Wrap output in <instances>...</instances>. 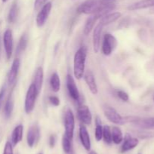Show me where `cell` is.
<instances>
[{
	"instance_id": "cell-1",
	"label": "cell",
	"mask_w": 154,
	"mask_h": 154,
	"mask_svg": "<svg viewBox=\"0 0 154 154\" xmlns=\"http://www.w3.org/2000/svg\"><path fill=\"white\" fill-rule=\"evenodd\" d=\"M115 8V5L111 2H103L102 0H86L84 2L80 5L78 8L79 14H99L102 16H105L107 14Z\"/></svg>"
},
{
	"instance_id": "cell-2",
	"label": "cell",
	"mask_w": 154,
	"mask_h": 154,
	"mask_svg": "<svg viewBox=\"0 0 154 154\" xmlns=\"http://www.w3.org/2000/svg\"><path fill=\"white\" fill-rule=\"evenodd\" d=\"M87 48L85 46H81L75 52L74 56V75L77 79L83 78L85 72V63L87 59Z\"/></svg>"
},
{
	"instance_id": "cell-3",
	"label": "cell",
	"mask_w": 154,
	"mask_h": 154,
	"mask_svg": "<svg viewBox=\"0 0 154 154\" xmlns=\"http://www.w3.org/2000/svg\"><path fill=\"white\" fill-rule=\"evenodd\" d=\"M38 96V94L34 85L32 83L26 91L25 102H24V110H25L26 114H29L33 111L35 105L36 98Z\"/></svg>"
},
{
	"instance_id": "cell-4",
	"label": "cell",
	"mask_w": 154,
	"mask_h": 154,
	"mask_svg": "<svg viewBox=\"0 0 154 154\" xmlns=\"http://www.w3.org/2000/svg\"><path fill=\"white\" fill-rule=\"evenodd\" d=\"M75 119L74 113L71 109H68L65 114V135L72 140L75 131Z\"/></svg>"
},
{
	"instance_id": "cell-5",
	"label": "cell",
	"mask_w": 154,
	"mask_h": 154,
	"mask_svg": "<svg viewBox=\"0 0 154 154\" xmlns=\"http://www.w3.org/2000/svg\"><path fill=\"white\" fill-rule=\"evenodd\" d=\"M104 114L105 117L108 119L112 123L116 125H123L126 123V118L123 117L118 113V112L113 107L106 106L103 108Z\"/></svg>"
},
{
	"instance_id": "cell-6",
	"label": "cell",
	"mask_w": 154,
	"mask_h": 154,
	"mask_svg": "<svg viewBox=\"0 0 154 154\" xmlns=\"http://www.w3.org/2000/svg\"><path fill=\"white\" fill-rule=\"evenodd\" d=\"M117 45V40L113 35L106 33L104 36L103 42L102 45V51L105 56L111 55L112 51L116 48Z\"/></svg>"
},
{
	"instance_id": "cell-7",
	"label": "cell",
	"mask_w": 154,
	"mask_h": 154,
	"mask_svg": "<svg viewBox=\"0 0 154 154\" xmlns=\"http://www.w3.org/2000/svg\"><path fill=\"white\" fill-rule=\"evenodd\" d=\"M51 9H52V3L50 2L45 3L42 6V8L38 13L37 17H36V25L38 27L41 28L45 25L48 18V16L51 13Z\"/></svg>"
},
{
	"instance_id": "cell-8",
	"label": "cell",
	"mask_w": 154,
	"mask_h": 154,
	"mask_svg": "<svg viewBox=\"0 0 154 154\" xmlns=\"http://www.w3.org/2000/svg\"><path fill=\"white\" fill-rule=\"evenodd\" d=\"M3 44H4L5 51L6 57L8 60L11 57L12 52H13L14 42H13V33L9 29L5 31L3 35Z\"/></svg>"
},
{
	"instance_id": "cell-9",
	"label": "cell",
	"mask_w": 154,
	"mask_h": 154,
	"mask_svg": "<svg viewBox=\"0 0 154 154\" xmlns=\"http://www.w3.org/2000/svg\"><path fill=\"white\" fill-rule=\"evenodd\" d=\"M78 119L82 122L84 125H91L93 116L90 109L87 105L81 104L78 108Z\"/></svg>"
},
{
	"instance_id": "cell-10",
	"label": "cell",
	"mask_w": 154,
	"mask_h": 154,
	"mask_svg": "<svg viewBox=\"0 0 154 154\" xmlns=\"http://www.w3.org/2000/svg\"><path fill=\"white\" fill-rule=\"evenodd\" d=\"M66 87L71 98L75 101H78L80 99V93L76 85L75 79L71 74H68L66 76Z\"/></svg>"
},
{
	"instance_id": "cell-11",
	"label": "cell",
	"mask_w": 154,
	"mask_h": 154,
	"mask_svg": "<svg viewBox=\"0 0 154 154\" xmlns=\"http://www.w3.org/2000/svg\"><path fill=\"white\" fill-rule=\"evenodd\" d=\"M40 137V131L38 125H32L28 130L26 135L27 144L29 147H33L34 145L38 141Z\"/></svg>"
},
{
	"instance_id": "cell-12",
	"label": "cell",
	"mask_w": 154,
	"mask_h": 154,
	"mask_svg": "<svg viewBox=\"0 0 154 154\" xmlns=\"http://www.w3.org/2000/svg\"><path fill=\"white\" fill-rule=\"evenodd\" d=\"M79 137L81 140V144L84 146V149L87 151H90L91 149V141H90V137L89 134L88 130L87 127L83 124L80 125L79 128Z\"/></svg>"
},
{
	"instance_id": "cell-13",
	"label": "cell",
	"mask_w": 154,
	"mask_h": 154,
	"mask_svg": "<svg viewBox=\"0 0 154 154\" xmlns=\"http://www.w3.org/2000/svg\"><path fill=\"white\" fill-rule=\"evenodd\" d=\"M103 26L101 24H98L93 29V46L95 53L97 54L100 50L101 46V35H102Z\"/></svg>"
},
{
	"instance_id": "cell-14",
	"label": "cell",
	"mask_w": 154,
	"mask_h": 154,
	"mask_svg": "<svg viewBox=\"0 0 154 154\" xmlns=\"http://www.w3.org/2000/svg\"><path fill=\"white\" fill-rule=\"evenodd\" d=\"M84 80H85L86 83H87V86L90 88V91L93 95H96L98 94V86L96 84V79H95L94 74L93 72L90 70H87V72H84Z\"/></svg>"
},
{
	"instance_id": "cell-15",
	"label": "cell",
	"mask_w": 154,
	"mask_h": 154,
	"mask_svg": "<svg viewBox=\"0 0 154 154\" xmlns=\"http://www.w3.org/2000/svg\"><path fill=\"white\" fill-rule=\"evenodd\" d=\"M20 66V60L19 58H15L12 62L11 67L8 75V82L10 85L14 84L16 81Z\"/></svg>"
},
{
	"instance_id": "cell-16",
	"label": "cell",
	"mask_w": 154,
	"mask_h": 154,
	"mask_svg": "<svg viewBox=\"0 0 154 154\" xmlns=\"http://www.w3.org/2000/svg\"><path fill=\"white\" fill-rule=\"evenodd\" d=\"M138 143H139L138 139L131 137L129 134H126L121 146V152H125L134 149L138 146Z\"/></svg>"
},
{
	"instance_id": "cell-17",
	"label": "cell",
	"mask_w": 154,
	"mask_h": 154,
	"mask_svg": "<svg viewBox=\"0 0 154 154\" xmlns=\"http://www.w3.org/2000/svg\"><path fill=\"white\" fill-rule=\"evenodd\" d=\"M44 81V69L42 66H38L36 69L35 72L34 81L32 84L34 85L38 94H40L42 88V85H43Z\"/></svg>"
},
{
	"instance_id": "cell-18",
	"label": "cell",
	"mask_w": 154,
	"mask_h": 154,
	"mask_svg": "<svg viewBox=\"0 0 154 154\" xmlns=\"http://www.w3.org/2000/svg\"><path fill=\"white\" fill-rule=\"evenodd\" d=\"M99 18H102V16L100 14H92L91 16L87 18L84 27V31H83L85 36H87V35H89L91 33L92 30L94 29L95 24H96L97 20L99 19Z\"/></svg>"
},
{
	"instance_id": "cell-19",
	"label": "cell",
	"mask_w": 154,
	"mask_h": 154,
	"mask_svg": "<svg viewBox=\"0 0 154 154\" xmlns=\"http://www.w3.org/2000/svg\"><path fill=\"white\" fill-rule=\"evenodd\" d=\"M121 13L118 11L108 13L107 14H105V16L102 17V18H100V22H99V24H102L103 27L104 26L108 25V24H111L112 23L115 22L116 21H117L121 17Z\"/></svg>"
},
{
	"instance_id": "cell-20",
	"label": "cell",
	"mask_w": 154,
	"mask_h": 154,
	"mask_svg": "<svg viewBox=\"0 0 154 154\" xmlns=\"http://www.w3.org/2000/svg\"><path fill=\"white\" fill-rule=\"evenodd\" d=\"M152 7H154V0H141L130 5L128 7V9L130 11H135Z\"/></svg>"
},
{
	"instance_id": "cell-21",
	"label": "cell",
	"mask_w": 154,
	"mask_h": 154,
	"mask_svg": "<svg viewBox=\"0 0 154 154\" xmlns=\"http://www.w3.org/2000/svg\"><path fill=\"white\" fill-rule=\"evenodd\" d=\"M23 126L22 125H17L12 131L11 134V143L13 146H16L23 139Z\"/></svg>"
},
{
	"instance_id": "cell-22",
	"label": "cell",
	"mask_w": 154,
	"mask_h": 154,
	"mask_svg": "<svg viewBox=\"0 0 154 154\" xmlns=\"http://www.w3.org/2000/svg\"><path fill=\"white\" fill-rule=\"evenodd\" d=\"M132 123L143 128H147V129L154 128V117L147 118V119H140L136 117Z\"/></svg>"
},
{
	"instance_id": "cell-23",
	"label": "cell",
	"mask_w": 154,
	"mask_h": 154,
	"mask_svg": "<svg viewBox=\"0 0 154 154\" xmlns=\"http://www.w3.org/2000/svg\"><path fill=\"white\" fill-rule=\"evenodd\" d=\"M112 142L115 144H120L123 140V135L121 129L117 126H114L111 129Z\"/></svg>"
},
{
	"instance_id": "cell-24",
	"label": "cell",
	"mask_w": 154,
	"mask_h": 154,
	"mask_svg": "<svg viewBox=\"0 0 154 154\" xmlns=\"http://www.w3.org/2000/svg\"><path fill=\"white\" fill-rule=\"evenodd\" d=\"M13 109H14V100L13 98H12V92H11L8 98L7 101H6L5 104V107H4L5 116V117L7 118V119L10 118V116H11Z\"/></svg>"
},
{
	"instance_id": "cell-25",
	"label": "cell",
	"mask_w": 154,
	"mask_h": 154,
	"mask_svg": "<svg viewBox=\"0 0 154 154\" xmlns=\"http://www.w3.org/2000/svg\"><path fill=\"white\" fill-rule=\"evenodd\" d=\"M50 84H51V88L54 92H58L60 90L61 82H60V76L57 72H55L52 74L50 79Z\"/></svg>"
},
{
	"instance_id": "cell-26",
	"label": "cell",
	"mask_w": 154,
	"mask_h": 154,
	"mask_svg": "<svg viewBox=\"0 0 154 154\" xmlns=\"http://www.w3.org/2000/svg\"><path fill=\"white\" fill-rule=\"evenodd\" d=\"M102 133H103V127H102V121L99 116L96 118V129H95V137L97 141H100L102 139Z\"/></svg>"
},
{
	"instance_id": "cell-27",
	"label": "cell",
	"mask_w": 154,
	"mask_h": 154,
	"mask_svg": "<svg viewBox=\"0 0 154 154\" xmlns=\"http://www.w3.org/2000/svg\"><path fill=\"white\" fill-rule=\"evenodd\" d=\"M27 43H28V36L26 33H24L23 35H22L19 40V43H18L17 47L16 49V53L17 54H20L22 51H23L26 49L27 46Z\"/></svg>"
},
{
	"instance_id": "cell-28",
	"label": "cell",
	"mask_w": 154,
	"mask_h": 154,
	"mask_svg": "<svg viewBox=\"0 0 154 154\" xmlns=\"http://www.w3.org/2000/svg\"><path fill=\"white\" fill-rule=\"evenodd\" d=\"M17 16V5L16 2H14L9 10L8 15V21L9 23L15 22Z\"/></svg>"
},
{
	"instance_id": "cell-29",
	"label": "cell",
	"mask_w": 154,
	"mask_h": 154,
	"mask_svg": "<svg viewBox=\"0 0 154 154\" xmlns=\"http://www.w3.org/2000/svg\"><path fill=\"white\" fill-rule=\"evenodd\" d=\"M102 138L107 144H111L112 143V137H111V130L108 125H105L103 127V133Z\"/></svg>"
},
{
	"instance_id": "cell-30",
	"label": "cell",
	"mask_w": 154,
	"mask_h": 154,
	"mask_svg": "<svg viewBox=\"0 0 154 154\" xmlns=\"http://www.w3.org/2000/svg\"><path fill=\"white\" fill-rule=\"evenodd\" d=\"M62 145H63V149L66 153H70L72 151V140L66 135H63V140H62Z\"/></svg>"
},
{
	"instance_id": "cell-31",
	"label": "cell",
	"mask_w": 154,
	"mask_h": 154,
	"mask_svg": "<svg viewBox=\"0 0 154 154\" xmlns=\"http://www.w3.org/2000/svg\"><path fill=\"white\" fill-rule=\"evenodd\" d=\"M3 154H14L13 150V145L11 142L7 141L5 144L4 150H3Z\"/></svg>"
},
{
	"instance_id": "cell-32",
	"label": "cell",
	"mask_w": 154,
	"mask_h": 154,
	"mask_svg": "<svg viewBox=\"0 0 154 154\" xmlns=\"http://www.w3.org/2000/svg\"><path fill=\"white\" fill-rule=\"evenodd\" d=\"M117 96L120 99H121L123 101H125V102H127L129 99V97L128 93H126L124 91H119L117 92Z\"/></svg>"
},
{
	"instance_id": "cell-33",
	"label": "cell",
	"mask_w": 154,
	"mask_h": 154,
	"mask_svg": "<svg viewBox=\"0 0 154 154\" xmlns=\"http://www.w3.org/2000/svg\"><path fill=\"white\" fill-rule=\"evenodd\" d=\"M5 93H6V85H4L2 86V88L1 91H0V110H1L3 103H4Z\"/></svg>"
},
{
	"instance_id": "cell-34",
	"label": "cell",
	"mask_w": 154,
	"mask_h": 154,
	"mask_svg": "<svg viewBox=\"0 0 154 154\" xmlns=\"http://www.w3.org/2000/svg\"><path fill=\"white\" fill-rule=\"evenodd\" d=\"M48 99H49L50 103H51L53 106H54V107H58V106L60 104V99H59L58 97L50 96Z\"/></svg>"
},
{
	"instance_id": "cell-35",
	"label": "cell",
	"mask_w": 154,
	"mask_h": 154,
	"mask_svg": "<svg viewBox=\"0 0 154 154\" xmlns=\"http://www.w3.org/2000/svg\"><path fill=\"white\" fill-rule=\"evenodd\" d=\"M46 2L47 0H35L34 2L35 10L38 11L42 8V7L46 3Z\"/></svg>"
},
{
	"instance_id": "cell-36",
	"label": "cell",
	"mask_w": 154,
	"mask_h": 154,
	"mask_svg": "<svg viewBox=\"0 0 154 154\" xmlns=\"http://www.w3.org/2000/svg\"><path fill=\"white\" fill-rule=\"evenodd\" d=\"M56 142H57V136L55 134H52L51 135L49 138V145L51 148H54V146L56 144Z\"/></svg>"
},
{
	"instance_id": "cell-37",
	"label": "cell",
	"mask_w": 154,
	"mask_h": 154,
	"mask_svg": "<svg viewBox=\"0 0 154 154\" xmlns=\"http://www.w3.org/2000/svg\"><path fill=\"white\" fill-rule=\"evenodd\" d=\"M89 154H98L96 151H90Z\"/></svg>"
},
{
	"instance_id": "cell-38",
	"label": "cell",
	"mask_w": 154,
	"mask_h": 154,
	"mask_svg": "<svg viewBox=\"0 0 154 154\" xmlns=\"http://www.w3.org/2000/svg\"><path fill=\"white\" fill-rule=\"evenodd\" d=\"M102 1L103 2L106 3V2H111V0H102Z\"/></svg>"
},
{
	"instance_id": "cell-39",
	"label": "cell",
	"mask_w": 154,
	"mask_h": 154,
	"mask_svg": "<svg viewBox=\"0 0 154 154\" xmlns=\"http://www.w3.org/2000/svg\"><path fill=\"white\" fill-rule=\"evenodd\" d=\"M8 0H2V2H8Z\"/></svg>"
},
{
	"instance_id": "cell-40",
	"label": "cell",
	"mask_w": 154,
	"mask_h": 154,
	"mask_svg": "<svg viewBox=\"0 0 154 154\" xmlns=\"http://www.w3.org/2000/svg\"><path fill=\"white\" fill-rule=\"evenodd\" d=\"M38 154H43V153H42V152H40V153H38Z\"/></svg>"
},
{
	"instance_id": "cell-41",
	"label": "cell",
	"mask_w": 154,
	"mask_h": 154,
	"mask_svg": "<svg viewBox=\"0 0 154 154\" xmlns=\"http://www.w3.org/2000/svg\"><path fill=\"white\" fill-rule=\"evenodd\" d=\"M153 101H154V98H153Z\"/></svg>"
}]
</instances>
